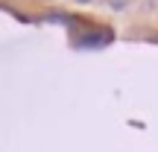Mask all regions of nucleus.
Returning a JSON list of instances; mask_svg holds the SVG:
<instances>
[{"instance_id": "nucleus-1", "label": "nucleus", "mask_w": 158, "mask_h": 152, "mask_svg": "<svg viewBox=\"0 0 158 152\" xmlns=\"http://www.w3.org/2000/svg\"><path fill=\"white\" fill-rule=\"evenodd\" d=\"M108 3H111V9H126L132 0H108Z\"/></svg>"}, {"instance_id": "nucleus-2", "label": "nucleus", "mask_w": 158, "mask_h": 152, "mask_svg": "<svg viewBox=\"0 0 158 152\" xmlns=\"http://www.w3.org/2000/svg\"><path fill=\"white\" fill-rule=\"evenodd\" d=\"M76 3H94V0H76Z\"/></svg>"}]
</instances>
